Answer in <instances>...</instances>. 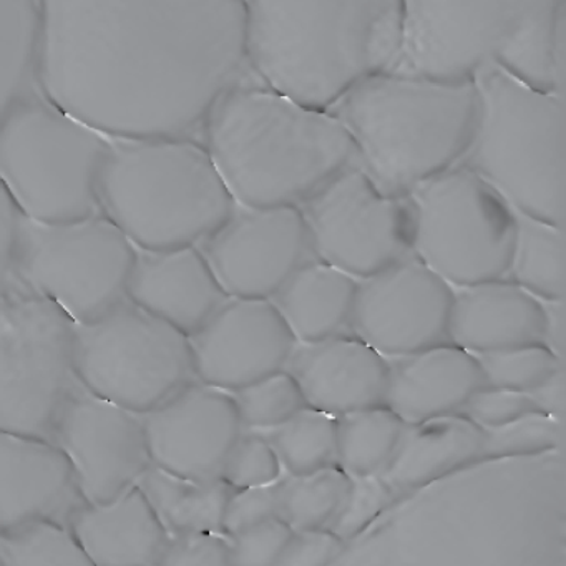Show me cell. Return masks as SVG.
<instances>
[{"label":"cell","mask_w":566,"mask_h":566,"mask_svg":"<svg viewBox=\"0 0 566 566\" xmlns=\"http://www.w3.org/2000/svg\"><path fill=\"white\" fill-rule=\"evenodd\" d=\"M39 91L108 138L200 142L253 77L244 0H38Z\"/></svg>","instance_id":"1"},{"label":"cell","mask_w":566,"mask_h":566,"mask_svg":"<svg viewBox=\"0 0 566 566\" xmlns=\"http://www.w3.org/2000/svg\"><path fill=\"white\" fill-rule=\"evenodd\" d=\"M244 14L251 75L321 111L402 51V0H244Z\"/></svg>","instance_id":"2"},{"label":"cell","mask_w":566,"mask_h":566,"mask_svg":"<svg viewBox=\"0 0 566 566\" xmlns=\"http://www.w3.org/2000/svg\"><path fill=\"white\" fill-rule=\"evenodd\" d=\"M200 142L243 207H301L357 164L353 138L333 112L300 104L254 77L218 101Z\"/></svg>","instance_id":"3"},{"label":"cell","mask_w":566,"mask_h":566,"mask_svg":"<svg viewBox=\"0 0 566 566\" xmlns=\"http://www.w3.org/2000/svg\"><path fill=\"white\" fill-rule=\"evenodd\" d=\"M402 8L394 72L463 82L495 65L565 94V0H402Z\"/></svg>","instance_id":"4"},{"label":"cell","mask_w":566,"mask_h":566,"mask_svg":"<svg viewBox=\"0 0 566 566\" xmlns=\"http://www.w3.org/2000/svg\"><path fill=\"white\" fill-rule=\"evenodd\" d=\"M356 147L357 165L390 195H410L462 161L476 118L473 81L380 72L333 108Z\"/></svg>","instance_id":"5"},{"label":"cell","mask_w":566,"mask_h":566,"mask_svg":"<svg viewBox=\"0 0 566 566\" xmlns=\"http://www.w3.org/2000/svg\"><path fill=\"white\" fill-rule=\"evenodd\" d=\"M98 205L145 251L200 247L237 207L203 144L185 138H111Z\"/></svg>","instance_id":"6"},{"label":"cell","mask_w":566,"mask_h":566,"mask_svg":"<svg viewBox=\"0 0 566 566\" xmlns=\"http://www.w3.org/2000/svg\"><path fill=\"white\" fill-rule=\"evenodd\" d=\"M476 118L460 165L489 181L518 214L565 228V94L490 65L473 77Z\"/></svg>","instance_id":"7"},{"label":"cell","mask_w":566,"mask_h":566,"mask_svg":"<svg viewBox=\"0 0 566 566\" xmlns=\"http://www.w3.org/2000/svg\"><path fill=\"white\" fill-rule=\"evenodd\" d=\"M111 138L35 92L0 122V184L25 220L69 223L101 213Z\"/></svg>","instance_id":"8"},{"label":"cell","mask_w":566,"mask_h":566,"mask_svg":"<svg viewBox=\"0 0 566 566\" xmlns=\"http://www.w3.org/2000/svg\"><path fill=\"white\" fill-rule=\"evenodd\" d=\"M74 339L61 307L14 276L0 286V430L52 442L78 386Z\"/></svg>","instance_id":"9"},{"label":"cell","mask_w":566,"mask_h":566,"mask_svg":"<svg viewBox=\"0 0 566 566\" xmlns=\"http://www.w3.org/2000/svg\"><path fill=\"white\" fill-rule=\"evenodd\" d=\"M413 256L452 287L509 276L516 211L480 175L455 165L410 193Z\"/></svg>","instance_id":"10"},{"label":"cell","mask_w":566,"mask_h":566,"mask_svg":"<svg viewBox=\"0 0 566 566\" xmlns=\"http://www.w3.org/2000/svg\"><path fill=\"white\" fill-rule=\"evenodd\" d=\"M74 367L85 390L138 416L197 380L190 337L128 300L75 324Z\"/></svg>","instance_id":"11"},{"label":"cell","mask_w":566,"mask_h":566,"mask_svg":"<svg viewBox=\"0 0 566 566\" xmlns=\"http://www.w3.org/2000/svg\"><path fill=\"white\" fill-rule=\"evenodd\" d=\"M137 248L104 214L69 223L22 221L14 277L91 323L127 300Z\"/></svg>","instance_id":"12"},{"label":"cell","mask_w":566,"mask_h":566,"mask_svg":"<svg viewBox=\"0 0 566 566\" xmlns=\"http://www.w3.org/2000/svg\"><path fill=\"white\" fill-rule=\"evenodd\" d=\"M300 208L314 258L356 280L413 256L410 195L386 193L357 164Z\"/></svg>","instance_id":"13"},{"label":"cell","mask_w":566,"mask_h":566,"mask_svg":"<svg viewBox=\"0 0 566 566\" xmlns=\"http://www.w3.org/2000/svg\"><path fill=\"white\" fill-rule=\"evenodd\" d=\"M200 250L224 293L243 300H273L291 274L314 258L300 207L237 203Z\"/></svg>","instance_id":"14"},{"label":"cell","mask_w":566,"mask_h":566,"mask_svg":"<svg viewBox=\"0 0 566 566\" xmlns=\"http://www.w3.org/2000/svg\"><path fill=\"white\" fill-rule=\"evenodd\" d=\"M52 442L65 453L87 503H107L137 486L151 467L144 420L78 384L62 407Z\"/></svg>","instance_id":"15"},{"label":"cell","mask_w":566,"mask_h":566,"mask_svg":"<svg viewBox=\"0 0 566 566\" xmlns=\"http://www.w3.org/2000/svg\"><path fill=\"white\" fill-rule=\"evenodd\" d=\"M453 287L410 256L359 281L353 334L387 359L449 343Z\"/></svg>","instance_id":"16"},{"label":"cell","mask_w":566,"mask_h":566,"mask_svg":"<svg viewBox=\"0 0 566 566\" xmlns=\"http://www.w3.org/2000/svg\"><path fill=\"white\" fill-rule=\"evenodd\" d=\"M151 465L190 480L221 479L243 433L233 394L193 382L142 416Z\"/></svg>","instance_id":"17"},{"label":"cell","mask_w":566,"mask_h":566,"mask_svg":"<svg viewBox=\"0 0 566 566\" xmlns=\"http://www.w3.org/2000/svg\"><path fill=\"white\" fill-rule=\"evenodd\" d=\"M190 344L195 379L233 394L286 369L297 340L273 301L228 297Z\"/></svg>","instance_id":"18"},{"label":"cell","mask_w":566,"mask_h":566,"mask_svg":"<svg viewBox=\"0 0 566 566\" xmlns=\"http://www.w3.org/2000/svg\"><path fill=\"white\" fill-rule=\"evenodd\" d=\"M85 503L54 442L0 430V535L34 523L69 526Z\"/></svg>","instance_id":"19"},{"label":"cell","mask_w":566,"mask_h":566,"mask_svg":"<svg viewBox=\"0 0 566 566\" xmlns=\"http://www.w3.org/2000/svg\"><path fill=\"white\" fill-rule=\"evenodd\" d=\"M286 369L307 407L340 417L386 402L389 359L356 334L297 343Z\"/></svg>","instance_id":"20"},{"label":"cell","mask_w":566,"mask_h":566,"mask_svg":"<svg viewBox=\"0 0 566 566\" xmlns=\"http://www.w3.org/2000/svg\"><path fill=\"white\" fill-rule=\"evenodd\" d=\"M228 297L200 247L137 250L127 300L188 337L193 336Z\"/></svg>","instance_id":"21"},{"label":"cell","mask_w":566,"mask_h":566,"mask_svg":"<svg viewBox=\"0 0 566 566\" xmlns=\"http://www.w3.org/2000/svg\"><path fill=\"white\" fill-rule=\"evenodd\" d=\"M485 386L479 357L452 343L389 359L384 406L406 423L457 413Z\"/></svg>","instance_id":"22"},{"label":"cell","mask_w":566,"mask_h":566,"mask_svg":"<svg viewBox=\"0 0 566 566\" xmlns=\"http://www.w3.org/2000/svg\"><path fill=\"white\" fill-rule=\"evenodd\" d=\"M453 290L449 343L475 356L543 343L545 304L509 277Z\"/></svg>","instance_id":"23"},{"label":"cell","mask_w":566,"mask_h":566,"mask_svg":"<svg viewBox=\"0 0 566 566\" xmlns=\"http://www.w3.org/2000/svg\"><path fill=\"white\" fill-rule=\"evenodd\" d=\"M69 528L95 566H155L167 530L138 486L107 503H85Z\"/></svg>","instance_id":"24"},{"label":"cell","mask_w":566,"mask_h":566,"mask_svg":"<svg viewBox=\"0 0 566 566\" xmlns=\"http://www.w3.org/2000/svg\"><path fill=\"white\" fill-rule=\"evenodd\" d=\"M485 430L463 413L407 423L380 479L394 493L409 492L483 460Z\"/></svg>","instance_id":"25"},{"label":"cell","mask_w":566,"mask_h":566,"mask_svg":"<svg viewBox=\"0 0 566 566\" xmlns=\"http://www.w3.org/2000/svg\"><path fill=\"white\" fill-rule=\"evenodd\" d=\"M359 280L313 258L297 268L273 296L297 343L353 333Z\"/></svg>","instance_id":"26"},{"label":"cell","mask_w":566,"mask_h":566,"mask_svg":"<svg viewBox=\"0 0 566 566\" xmlns=\"http://www.w3.org/2000/svg\"><path fill=\"white\" fill-rule=\"evenodd\" d=\"M137 486L168 536L221 533L224 509L233 492L223 479H184L154 465Z\"/></svg>","instance_id":"27"},{"label":"cell","mask_w":566,"mask_h":566,"mask_svg":"<svg viewBox=\"0 0 566 566\" xmlns=\"http://www.w3.org/2000/svg\"><path fill=\"white\" fill-rule=\"evenodd\" d=\"M38 0H0V122L39 91Z\"/></svg>","instance_id":"28"},{"label":"cell","mask_w":566,"mask_h":566,"mask_svg":"<svg viewBox=\"0 0 566 566\" xmlns=\"http://www.w3.org/2000/svg\"><path fill=\"white\" fill-rule=\"evenodd\" d=\"M515 247L509 280L543 303H558L566 296L565 228L516 213Z\"/></svg>","instance_id":"29"},{"label":"cell","mask_w":566,"mask_h":566,"mask_svg":"<svg viewBox=\"0 0 566 566\" xmlns=\"http://www.w3.org/2000/svg\"><path fill=\"white\" fill-rule=\"evenodd\" d=\"M407 423L387 406L336 417V463L350 476L379 475Z\"/></svg>","instance_id":"30"},{"label":"cell","mask_w":566,"mask_h":566,"mask_svg":"<svg viewBox=\"0 0 566 566\" xmlns=\"http://www.w3.org/2000/svg\"><path fill=\"white\" fill-rule=\"evenodd\" d=\"M350 486L347 475L337 463L280 479L277 490V518L293 532L326 530L343 505Z\"/></svg>","instance_id":"31"},{"label":"cell","mask_w":566,"mask_h":566,"mask_svg":"<svg viewBox=\"0 0 566 566\" xmlns=\"http://www.w3.org/2000/svg\"><path fill=\"white\" fill-rule=\"evenodd\" d=\"M261 433L290 475L336 463V417L313 407H304L286 422Z\"/></svg>","instance_id":"32"},{"label":"cell","mask_w":566,"mask_h":566,"mask_svg":"<svg viewBox=\"0 0 566 566\" xmlns=\"http://www.w3.org/2000/svg\"><path fill=\"white\" fill-rule=\"evenodd\" d=\"M0 566H95L71 528L34 523L0 535Z\"/></svg>","instance_id":"33"},{"label":"cell","mask_w":566,"mask_h":566,"mask_svg":"<svg viewBox=\"0 0 566 566\" xmlns=\"http://www.w3.org/2000/svg\"><path fill=\"white\" fill-rule=\"evenodd\" d=\"M476 357L485 386L516 392H533L553 374L565 369V359L543 343L506 347Z\"/></svg>","instance_id":"34"},{"label":"cell","mask_w":566,"mask_h":566,"mask_svg":"<svg viewBox=\"0 0 566 566\" xmlns=\"http://www.w3.org/2000/svg\"><path fill=\"white\" fill-rule=\"evenodd\" d=\"M244 430L268 432L307 407L303 390L287 369L277 370L233 392Z\"/></svg>","instance_id":"35"},{"label":"cell","mask_w":566,"mask_h":566,"mask_svg":"<svg viewBox=\"0 0 566 566\" xmlns=\"http://www.w3.org/2000/svg\"><path fill=\"white\" fill-rule=\"evenodd\" d=\"M483 430V460L515 459L555 452L563 439V420L530 413L505 426Z\"/></svg>","instance_id":"36"},{"label":"cell","mask_w":566,"mask_h":566,"mask_svg":"<svg viewBox=\"0 0 566 566\" xmlns=\"http://www.w3.org/2000/svg\"><path fill=\"white\" fill-rule=\"evenodd\" d=\"M283 465L266 436L243 430L224 463L221 479L233 490L271 485L281 479Z\"/></svg>","instance_id":"37"},{"label":"cell","mask_w":566,"mask_h":566,"mask_svg":"<svg viewBox=\"0 0 566 566\" xmlns=\"http://www.w3.org/2000/svg\"><path fill=\"white\" fill-rule=\"evenodd\" d=\"M392 496L396 493L379 475L350 476L347 495L327 530L343 542L353 538L374 516L379 515Z\"/></svg>","instance_id":"38"},{"label":"cell","mask_w":566,"mask_h":566,"mask_svg":"<svg viewBox=\"0 0 566 566\" xmlns=\"http://www.w3.org/2000/svg\"><path fill=\"white\" fill-rule=\"evenodd\" d=\"M460 413L469 417L482 429H493L530 413L543 412L536 406L532 394L483 386L467 400Z\"/></svg>","instance_id":"39"},{"label":"cell","mask_w":566,"mask_h":566,"mask_svg":"<svg viewBox=\"0 0 566 566\" xmlns=\"http://www.w3.org/2000/svg\"><path fill=\"white\" fill-rule=\"evenodd\" d=\"M293 530L271 518L230 538L233 566H276Z\"/></svg>","instance_id":"40"},{"label":"cell","mask_w":566,"mask_h":566,"mask_svg":"<svg viewBox=\"0 0 566 566\" xmlns=\"http://www.w3.org/2000/svg\"><path fill=\"white\" fill-rule=\"evenodd\" d=\"M155 566H233L230 538L223 533L170 536Z\"/></svg>","instance_id":"41"},{"label":"cell","mask_w":566,"mask_h":566,"mask_svg":"<svg viewBox=\"0 0 566 566\" xmlns=\"http://www.w3.org/2000/svg\"><path fill=\"white\" fill-rule=\"evenodd\" d=\"M277 516L276 482L254 489L233 490L224 509L221 533L227 538L240 535Z\"/></svg>","instance_id":"42"},{"label":"cell","mask_w":566,"mask_h":566,"mask_svg":"<svg viewBox=\"0 0 566 566\" xmlns=\"http://www.w3.org/2000/svg\"><path fill=\"white\" fill-rule=\"evenodd\" d=\"M344 542L329 530L293 532L276 566H331Z\"/></svg>","instance_id":"43"},{"label":"cell","mask_w":566,"mask_h":566,"mask_svg":"<svg viewBox=\"0 0 566 566\" xmlns=\"http://www.w3.org/2000/svg\"><path fill=\"white\" fill-rule=\"evenodd\" d=\"M24 217L0 184V286L14 276L15 254Z\"/></svg>","instance_id":"44"},{"label":"cell","mask_w":566,"mask_h":566,"mask_svg":"<svg viewBox=\"0 0 566 566\" xmlns=\"http://www.w3.org/2000/svg\"><path fill=\"white\" fill-rule=\"evenodd\" d=\"M530 394L545 416L563 420L565 417V369L553 374L546 382Z\"/></svg>","instance_id":"45"},{"label":"cell","mask_w":566,"mask_h":566,"mask_svg":"<svg viewBox=\"0 0 566 566\" xmlns=\"http://www.w3.org/2000/svg\"><path fill=\"white\" fill-rule=\"evenodd\" d=\"M545 304V337L543 344L565 359L566 319L565 301Z\"/></svg>","instance_id":"46"}]
</instances>
